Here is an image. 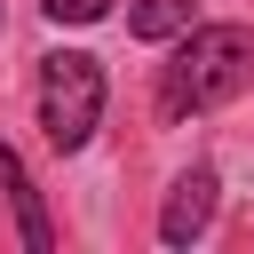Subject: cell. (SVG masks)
<instances>
[{
  "instance_id": "obj_1",
  "label": "cell",
  "mask_w": 254,
  "mask_h": 254,
  "mask_svg": "<svg viewBox=\"0 0 254 254\" xmlns=\"http://www.w3.org/2000/svg\"><path fill=\"white\" fill-rule=\"evenodd\" d=\"M254 87V24H183L159 64V119H198Z\"/></svg>"
},
{
  "instance_id": "obj_5",
  "label": "cell",
  "mask_w": 254,
  "mask_h": 254,
  "mask_svg": "<svg viewBox=\"0 0 254 254\" xmlns=\"http://www.w3.org/2000/svg\"><path fill=\"white\" fill-rule=\"evenodd\" d=\"M40 8H48L56 24H103V16H111V0H40Z\"/></svg>"
},
{
  "instance_id": "obj_3",
  "label": "cell",
  "mask_w": 254,
  "mask_h": 254,
  "mask_svg": "<svg viewBox=\"0 0 254 254\" xmlns=\"http://www.w3.org/2000/svg\"><path fill=\"white\" fill-rule=\"evenodd\" d=\"M206 222H214V167H190V175H175V190L159 206V238L190 246V238H206Z\"/></svg>"
},
{
  "instance_id": "obj_4",
  "label": "cell",
  "mask_w": 254,
  "mask_h": 254,
  "mask_svg": "<svg viewBox=\"0 0 254 254\" xmlns=\"http://www.w3.org/2000/svg\"><path fill=\"white\" fill-rule=\"evenodd\" d=\"M183 24H198V0H135L127 8V32L135 40H175Z\"/></svg>"
},
{
  "instance_id": "obj_2",
  "label": "cell",
  "mask_w": 254,
  "mask_h": 254,
  "mask_svg": "<svg viewBox=\"0 0 254 254\" xmlns=\"http://www.w3.org/2000/svg\"><path fill=\"white\" fill-rule=\"evenodd\" d=\"M95 119H103V64L79 56V48L40 56V127H48V143L56 151H87Z\"/></svg>"
}]
</instances>
